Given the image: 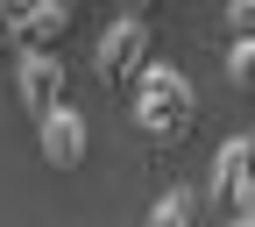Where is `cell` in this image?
<instances>
[{"instance_id": "obj_2", "label": "cell", "mask_w": 255, "mask_h": 227, "mask_svg": "<svg viewBox=\"0 0 255 227\" xmlns=\"http://www.w3.org/2000/svg\"><path fill=\"white\" fill-rule=\"evenodd\" d=\"M92 64H100V78H107V85H135V71L149 64V21H142V7H128V14L107 28V36H100Z\"/></svg>"}, {"instance_id": "obj_6", "label": "cell", "mask_w": 255, "mask_h": 227, "mask_svg": "<svg viewBox=\"0 0 255 227\" xmlns=\"http://www.w3.org/2000/svg\"><path fill=\"white\" fill-rule=\"evenodd\" d=\"M14 92L28 100V114H43L50 100H64V57H50L43 43L14 57Z\"/></svg>"}, {"instance_id": "obj_5", "label": "cell", "mask_w": 255, "mask_h": 227, "mask_svg": "<svg viewBox=\"0 0 255 227\" xmlns=\"http://www.w3.org/2000/svg\"><path fill=\"white\" fill-rule=\"evenodd\" d=\"M36 135H43V156L57 171H71L78 156H85V114L78 107H64V100H50L43 114H36Z\"/></svg>"}, {"instance_id": "obj_3", "label": "cell", "mask_w": 255, "mask_h": 227, "mask_svg": "<svg viewBox=\"0 0 255 227\" xmlns=\"http://www.w3.org/2000/svg\"><path fill=\"white\" fill-rule=\"evenodd\" d=\"M213 206H227L234 220L255 227V135H234L213 164Z\"/></svg>"}, {"instance_id": "obj_7", "label": "cell", "mask_w": 255, "mask_h": 227, "mask_svg": "<svg viewBox=\"0 0 255 227\" xmlns=\"http://www.w3.org/2000/svg\"><path fill=\"white\" fill-rule=\"evenodd\" d=\"M206 213V192H170V199H156V220H199Z\"/></svg>"}, {"instance_id": "obj_10", "label": "cell", "mask_w": 255, "mask_h": 227, "mask_svg": "<svg viewBox=\"0 0 255 227\" xmlns=\"http://www.w3.org/2000/svg\"><path fill=\"white\" fill-rule=\"evenodd\" d=\"M128 7H142V0H128Z\"/></svg>"}, {"instance_id": "obj_4", "label": "cell", "mask_w": 255, "mask_h": 227, "mask_svg": "<svg viewBox=\"0 0 255 227\" xmlns=\"http://www.w3.org/2000/svg\"><path fill=\"white\" fill-rule=\"evenodd\" d=\"M64 21H71V0H0V36H7L14 50L50 43Z\"/></svg>"}, {"instance_id": "obj_8", "label": "cell", "mask_w": 255, "mask_h": 227, "mask_svg": "<svg viewBox=\"0 0 255 227\" xmlns=\"http://www.w3.org/2000/svg\"><path fill=\"white\" fill-rule=\"evenodd\" d=\"M227 71H234V85H248V92H255V36H241V43H234Z\"/></svg>"}, {"instance_id": "obj_9", "label": "cell", "mask_w": 255, "mask_h": 227, "mask_svg": "<svg viewBox=\"0 0 255 227\" xmlns=\"http://www.w3.org/2000/svg\"><path fill=\"white\" fill-rule=\"evenodd\" d=\"M234 36H255V0H234Z\"/></svg>"}, {"instance_id": "obj_1", "label": "cell", "mask_w": 255, "mask_h": 227, "mask_svg": "<svg viewBox=\"0 0 255 227\" xmlns=\"http://www.w3.org/2000/svg\"><path fill=\"white\" fill-rule=\"evenodd\" d=\"M135 128L156 142H170L191 128V78L170 71V64H142L135 71Z\"/></svg>"}]
</instances>
